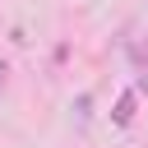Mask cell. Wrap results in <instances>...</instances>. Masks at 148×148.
Returning <instances> with one entry per match:
<instances>
[{
  "label": "cell",
  "mask_w": 148,
  "mask_h": 148,
  "mask_svg": "<svg viewBox=\"0 0 148 148\" xmlns=\"http://www.w3.org/2000/svg\"><path fill=\"white\" fill-rule=\"evenodd\" d=\"M111 116H116V125H130V120H134V92H125V97L116 102V111H111Z\"/></svg>",
  "instance_id": "obj_1"
},
{
  "label": "cell",
  "mask_w": 148,
  "mask_h": 148,
  "mask_svg": "<svg viewBox=\"0 0 148 148\" xmlns=\"http://www.w3.org/2000/svg\"><path fill=\"white\" fill-rule=\"evenodd\" d=\"M0 79H5V69H0Z\"/></svg>",
  "instance_id": "obj_2"
}]
</instances>
